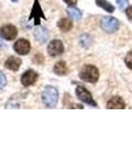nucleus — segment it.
Segmentation results:
<instances>
[{
    "label": "nucleus",
    "mask_w": 132,
    "mask_h": 149,
    "mask_svg": "<svg viewBox=\"0 0 132 149\" xmlns=\"http://www.w3.org/2000/svg\"><path fill=\"white\" fill-rule=\"evenodd\" d=\"M59 100V93L57 88L52 86H48L42 93V100L44 105L48 109H53L56 107Z\"/></svg>",
    "instance_id": "f257e3e1"
},
{
    "label": "nucleus",
    "mask_w": 132,
    "mask_h": 149,
    "mask_svg": "<svg viewBox=\"0 0 132 149\" xmlns=\"http://www.w3.org/2000/svg\"><path fill=\"white\" fill-rule=\"evenodd\" d=\"M80 78L81 81H86V83L94 84L99 79V72L97 67L92 65H86L81 71Z\"/></svg>",
    "instance_id": "f03ea898"
},
{
    "label": "nucleus",
    "mask_w": 132,
    "mask_h": 149,
    "mask_svg": "<svg viewBox=\"0 0 132 149\" xmlns=\"http://www.w3.org/2000/svg\"><path fill=\"white\" fill-rule=\"evenodd\" d=\"M76 97L80 98L83 102L90 105V107H97V103L95 102L94 100H93L92 93L88 92L85 88H83V86H76Z\"/></svg>",
    "instance_id": "7ed1b4c3"
},
{
    "label": "nucleus",
    "mask_w": 132,
    "mask_h": 149,
    "mask_svg": "<svg viewBox=\"0 0 132 149\" xmlns=\"http://www.w3.org/2000/svg\"><path fill=\"white\" fill-rule=\"evenodd\" d=\"M101 27L107 33H114L118 30L119 23L117 19L110 16H105L101 19Z\"/></svg>",
    "instance_id": "20e7f679"
},
{
    "label": "nucleus",
    "mask_w": 132,
    "mask_h": 149,
    "mask_svg": "<svg viewBox=\"0 0 132 149\" xmlns=\"http://www.w3.org/2000/svg\"><path fill=\"white\" fill-rule=\"evenodd\" d=\"M41 18L45 19L46 20V16H45L44 12H43L42 8H41L39 1L38 0H35L34 2V5H33V8L31 10L30 16H29V20L31 19H34V25L36 26H39L41 23Z\"/></svg>",
    "instance_id": "39448f33"
},
{
    "label": "nucleus",
    "mask_w": 132,
    "mask_h": 149,
    "mask_svg": "<svg viewBox=\"0 0 132 149\" xmlns=\"http://www.w3.org/2000/svg\"><path fill=\"white\" fill-rule=\"evenodd\" d=\"M48 54L51 57L60 56L64 53V45L61 40H53L48 45Z\"/></svg>",
    "instance_id": "423d86ee"
},
{
    "label": "nucleus",
    "mask_w": 132,
    "mask_h": 149,
    "mask_svg": "<svg viewBox=\"0 0 132 149\" xmlns=\"http://www.w3.org/2000/svg\"><path fill=\"white\" fill-rule=\"evenodd\" d=\"M18 31L17 28L15 26L11 25V24H8V25H4L3 27L0 28V36L2 38H4L5 40L11 41L14 40L16 37H17Z\"/></svg>",
    "instance_id": "0eeeda50"
},
{
    "label": "nucleus",
    "mask_w": 132,
    "mask_h": 149,
    "mask_svg": "<svg viewBox=\"0 0 132 149\" xmlns=\"http://www.w3.org/2000/svg\"><path fill=\"white\" fill-rule=\"evenodd\" d=\"M38 77H39V74L37 72H35L34 70H28L21 77V84L24 86H30L36 83Z\"/></svg>",
    "instance_id": "6e6552de"
},
{
    "label": "nucleus",
    "mask_w": 132,
    "mask_h": 149,
    "mask_svg": "<svg viewBox=\"0 0 132 149\" xmlns=\"http://www.w3.org/2000/svg\"><path fill=\"white\" fill-rule=\"evenodd\" d=\"M14 50L19 55H27L31 50L30 42L26 39H19L14 44Z\"/></svg>",
    "instance_id": "1a4fd4ad"
},
{
    "label": "nucleus",
    "mask_w": 132,
    "mask_h": 149,
    "mask_svg": "<svg viewBox=\"0 0 132 149\" xmlns=\"http://www.w3.org/2000/svg\"><path fill=\"white\" fill-rule=\"evenodd\" d=\"M34 37L37 42H39L40 44H44L49 38V32L43 26H38L34 31Z\"/></svg>",
    "instance_id": "9d476101"
},
{
    "label": "nucleus",
    "mask_w": 132,
    "mask_h": 149,
    "mask_svg": "<svg viewBox=\"0 0 132 149\" xmlns=\"http://www.w3.org/2000/svg\"><path fill=\"white\" fill-rule=\"evenodd\" d=\"M22 64V61L21 59H19L17 57H10L7 59V61L5 62V67L8 70L10 71H13V72H16L20 69V66Z\"/></svg>",
    "instance_id": "9b49d317"
},
{
    "label": "nucleus",
    "mask_w": 132,
    "mask_h": 149,
    "mask_svg": "<svg viewBox=\"0 0 132 149\" xmlns=\"http://www.w3.org/2000/svg\"><path fill=\"white\" fill-rule=\"evenodd\" d=\"M107 109H125V102L120 97H113L110 98L108 102H107Z\"/></svg>",
    "instance_id": "f8f14e48"
},
{
    "label": "nucleus",
    "mask_w": 132,
    "mask_h": 149,
    "mask_svg": "<svg viewBox=\"0 0 132 149\" xmlns=\"http://www.w3.org/2000/svg\"><path fill=\"white\" fill-rule=\"evenodd\" d=\"M54 72L58 76H66L69 72V69H68V66H67L66 62H64V61L58 62L54 67Z\"/></svg>",
    "instance_id": "ddd939ff"
},
{
    "label": "nucleus",
    "mask_w": 132,
    "mask_h": 149,
    "mask_svg": "<svg viewBox=\"0 0 132 149\" xmlns=\"http://www.w3.org/2000/svg\"><path fill=\"white\" fill-rule=\"evenodd\" d=\"M58 27L60 30H62L63 32H68L73 28V22L71 21V19L69 18H63L58 22Z\"/></svg>",
    "instance_id": "4468645a"
},
{
    "label": "nucleus",
    "mask_w": 132,
    "mask_h": 149,
    "mask_svg": "<svg viewBox=\"0 0 132 149\" xmlns=\"http://www.w3.org/2000/svg\"><path fill=\"white\" fill-rule=\"evenodd\" d=\"M95 3H97V5L98 7L102 8L105 11L109 12V13H112V12H114L115 10L114 6L112 5L111 3H109L107 0H95Z\"/></svg>",
    "instance_id": "2eb2a0df"
},
{
    "label": "nucleus",
    "mask_w": 132,
    "mask_h": 149,
    "mask_svg": "<svg viewBox=\"0 0 132 149\" xmlns=\"http://www.w3.org/2000/svg\"><path fill=\"white\" fill-rule=\"evenodd\" d=\"M67 12H68L69 17L75 19V20H81V16H83L81 11L80 9L76 8V7H74V6H69V8L67 9Z\"/></svg>",
    "instance_id": "dca6fc26"
},
{
    "label": "nucleus",
    "mask_w": 132,
    "mask_h": 149,
    "mask_svg": "<svg viewBox=\"0 0 132 149\" xmlns=\"http://www.w3.org/2000/svg\"><path fill=\"white\" fill-rule=\"evenodd\" d=\"M124 61H125L126 66L128 67L129 69L132 70V51H130L128 54L126 55L125 60H124Z\"/></svg>",
    "instance_id": "f3484780"
},
{
    "label": "nucleus",
    "mask_w": 132,
    "mask_h": 149,
    "mask_svg": "<svg viewBox=\"0 0 132 149\" xmlns=\"http://www.w3.org/2000/svg\"><path fill=\"white\" fill-rule=\"evenodd\" d=\"M116 3H117V5H118L119 9L125 10L127 5H128V0H116Z\"/></svg>",
    "instance_id": "a211bd4d"
},
{
    "label": "nucleus",
    "mask_w": 132,
    "mask_h": 149,
    "mask_svg": "<svg viewBox=\"0 0 132 149\" xmlns=\"http://www.w3.org/2000/svg\"><path fill=\"white\" fill-rule=\"evenodd\" d=\"M6 84H7V80L5 74L2 73V72H0V90L5 88Z\"/></svg>",
    "instance_id": "6ab92c4d"
},
{
    "label": "nucleus",
    "mask_w": 132,
    "mask_h": 149,
    "mask_svg": "<svg viewBox=\"0 0 132 149\" xmlns=\"http://www.w3.org/2000/svg\"><path fill=\"white\" fill-rule=\"evenodd\" d=\"M33 62H34L35 64H37V65L43 64V62H44V57H43L41 54L35 55L34 58H33Z\"/></svg>",
    "instance_id": "aec40b11"
},
{
    "label": "nucleus",
    "mask_w": 132,
    "mask_h": 149,
    "mask_svg": "<svg viewBox=\"0 0 132 149\" xmlns=\"http://www.w3.org/2000/svg\"><path fill=\"white\" fill-rule=\"evenodd\" d=\"M64 2H66L69 6H75L78 3V0H63Z\"/></svg>",
    "instance_id": "412c9836"
},
{
    "label": "nucleus",
    "mask_w": 132,
    "mask_h": 149,
    "mask_svg": "<svg viewBox=\"0 0 132 149\" xmlns=\"http://www.w3.org/2000/svg\"><path fill=\"white\" fill-rule=\"evenodd\" d=\"M126 15H127V17L132 21V6H129L128 8L126 9Z\"/></svg>",
    "instance_id": "4be33fe9"
},
{
    "label": "nucleus",
    "mask_w": 132,
    "mask_h": 149,
    "mask_svg": "<svg viewBox=\"0 0 132 149\" xmlns=\"http://www.w3.org/2000/svg\"><path fill=\"white\" fill-rule=\"evenodd\" d=\"M0 47H2V48H4V47H6V45H5V43L3 42V40L0 38Z\"/></svg>",
    "instance_id": "5701e85b"
},
{
    "label": "nucleus",
    "mask_w": 132,
    "mask_h": 149,
    "mask_svg": "<svg viewBox=\"0 0 132 149\" xmlns=\"http://www.w3.org/2000/svg\"><path fill=\"white\" fill-rule=\"evenodd\" d=\"M11 1H12V2H17L18 0H11Z\"/></svg>",
    "instance_id": "b1692460"
}]
</instances>
